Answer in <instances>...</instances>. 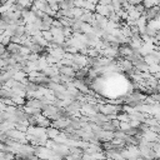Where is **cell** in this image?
<instances>
[{"label":"cell","instance_id":"obj_1","mask_svg":"<svg viewBox=\"0 0 160 160\" xmlns=\"http://www.w3.org/2000/svg\"><path fill=\"white\" fill-rule=\"evenodd\" d=\"M99 109H100V111L102 112V114H105V115H115V114H118L120 110H119V108L118 106H115V105H102V106H99Z\"/></svg>","mask_w":160,"mask_h":160},{"label":"cell","instance_id":"obj_2","mask_svg":"<svg viewBox=\"0 0 160 160\" xmlns=\"http://www.w3.org/2000/svg\"><path fill=\"white\" fill-rule=\"evenodd\" d=\"M85 2L86 0H74V4H75V8H85Z\"/></svg>","mask_w":160,"mask_h":160},{"label":"cell","instance_id":"obj_3","mask_svg":"<svg viewBox=\"0 0 160 160\" xmlns=\"http://www.w3.org/2000/svg\"><path fill=\"white\" fill-rule=\"evenodd\" d=\"M158 1V5H160V0H156Z\"/></svg>","mask_w":160,"mask_h":160}]
</instances>
